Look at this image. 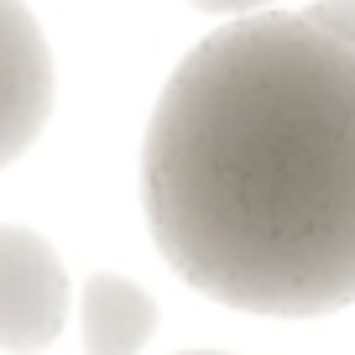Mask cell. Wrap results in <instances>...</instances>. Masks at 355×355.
Returning a JSON list of instances; mask_svg holds the SVG:
<instances>
[{"instance_id": "obj_1", "label": "cell", "mask_w": 355, "mask_h": 355, "mask_svg": "<svg viewBox=\"0 0 355 355\" xmlns=\"http://www.w3.org/2000/svg\"><path fill=\"white\" fill-rule=\"evenodd\" d=\"M146 220L178 277L245 313L355 298V0L261 11L173 68L141 146Z\"/></svg>"}, {"instance_id": "obj_5", "label": "cell", "mask_w": 355, "mask_h": 355, "mask_svg": "<svg viewBox=\"0 0 355 355\" xmlns=\"http://www.w3.org/2000/svg\"><path fill=\"white\" fill-rule=\"evenodd\" d=\"M189 6L214 11V16H245V11H256V6H272V0H189Z\"/></svg>"}, {"instance_id": "obj_2", "label": "cell", "mask_w": 355, "mask_h": 355, "mask_svg": "<svg viewBox=\"0 0 355 355\" xmlns=\"http://www.w3.org/2000/svg\"><path fill=\"white\" fill-rule=\"evenodd\" d=\"M68 277L58 251L26 225H0V350L32 355L63 334Z\"/></svg>"}, {"instance_id": "obj_4", "label": "cell", "mask_w": 355, "mask_h": 355, "mask_svg": "<svg viewBox=\"0 0 355 355\" xmlns=\"http://www.w3.org/2000/svg\"><path fill=\"white\" fill-rule=\"evenodd\" d=\"M84 355H136L157 329V303L121 272H94L78 298Z\"/></svg>"}, {"instance_id": "obj_3", "label": "cell", "mask_w": 355, "mask_h": 355, "mask_svg": "<svg viewBox=\"0 0 355 355\" xmlns=\"http://www.w3.org/2000/svg\"><path fill=\"white\" fill-rule=\"evenodd\" d=\"M53 115V53L26 0H0V167L16 162Z\"/></svg>"}, {"instance_id": "obj_6", "label": "cell", "mask_w": 355, "mask_h": 355, "mask_svg": "<svg viewBox=\"0 0 355 355\" xmlns=\"http://www.w3.org/2000/svg\"><path fill=\"white\" fill-rule=\"evenodd\" d=\"M193 355H220V350H193Z\"/></svg>"}]
</instances>
